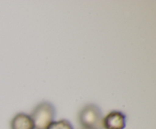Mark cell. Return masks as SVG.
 <instances>
[{"mask_svg": "<svg viewBox=\"0 0 156 129\" xmlns=\"http://www.w3.org/2000/svg\"><path fill=\"white\" fill-rule=\"evenodd\" d=\"M56 111L55 106L48 101H44L37 105L33 109L30 118L33 120L35 129H47L54 121Z\"/></svg>", "mask_w": 156, "mask_h": 129, "instance_id": "obj_1", "label": "cell"}, {"mask_svg": "<svg viewBox=\"0 0 156 129\" xmlns=\"http://www.w3.org/2000/svg\"><path fill=\"white\" fill-rule=\"evenodd\" d=\"M103 114L101 109L95 104L84 106L79 114V121L85 129H104Z\"/></svg>", "mask_w": 156, "mask_h": 129, "instance_id": "obj_2", "label": "cell"}, {"mask_svg": "<svg viewBox=\"0 0 156 129\" xmlns=\"http://www.w3.org/2000/svg\"><path fill=\"white\" fill-rule=\"evenodd\" d=\"M126 117L123 112L114 110L110 112L103 119L104 129H124Z\"/></svg>", "mask_w": 156, "mask_h": 129, "instance_id": "obj_3", "label": "cell"}, {"mask_svg": "<svg viewBox=\"0 0 156 129\" xmlns=\"http://www.w3.org/2000/svg\"><path fill=\"white\" fill-rule=\"evenodd\" d=\"M11 129H35L30 115L23 112L15 115L11 121Z\"/></svg>", "mask_w": 156, "mask_h": 129, "instance_id": "obj_4", "label": "cell"}, {"mask_svg": "<svg viewBox=\"0 0 156 129\" xmlns=\"http://www.w3.org/2000/svg\"><path fill=\"white\" fill-rule=\"evenodd\" d=\"M47 129H74L71 122L66 119H61L59 121H53L50 123Z\"/></svg>", "mask_w": 156, "mask_h": 129, "instance_id": "obj_5", "label": "cell"}, {"mask_svg": "<svg viewBox=\"0 0 156 129\" xmlns=\"http://www.w3.org/2000/svg\"><path fill=\"white\" fill-rule=\"evenodd\" d=\"M82 129H85V128H82Z\"/></svg>", "mask_w": 156, "mask_h": 129, "instance_id": "obj_6", "label": "cell"}]
</instances>
